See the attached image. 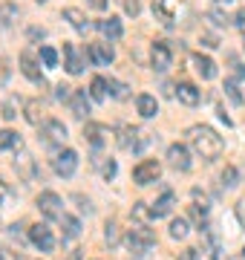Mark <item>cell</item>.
Segmentation results:
<instances>
[{
    "label": "cell",
    "mask_w": 245,
    "mask_h": 260,
    "mask_svg": "<svg viewBox=\"0 0 245 260\" xmlns=\"http://www.w3.org/2000/svg\"><path fill=\"white\" fill-rule=\"evenodd\" d=\"M188 139H190V145H193V150H196L205 162L219 159L222 156V150H225L222 136H219L214 127H208V124H193V127L188 130Z\"/></svg>",
    "instance_id": "cell-1"
},
{
    "label": "cell",
    "mask_w": 245,
    "mask_h": 260,
    "mask_svg": "<svg viewBox=\"0 0 245 260\" xmlns=\"http://www.w3.org/2000/svg\"><path fill=\"white\" fill-rule=\"evenodd\" d=\"M124 243H127V249H130L133 254H144V251H150V249H153V243H156V234H153L144 223H136L130 232H127Z\"/></svg>",
    "instance_id": "cell-2"
},
{
    "label": "cell",
    "mask_w": 245,
    "mask_h": 260,
    "mask_svg": "<svg viewBox=\"0 0 245 260\" xmlns=\"http://www.w3.org/2000/svg\"><path fill=\"white\" fill-rule=\"evenodd\" d=\"M147 145H150V133L142 127H121V133H118V148H124V150L142 153Z\"/></svg>",
    "instance_id": "cell-3"
},
{
    "label": "cell",
    "mask_w": 245,
    "mask_h": 260,
    "mask_svg": "<svg viewBox=\"0 0 245 260\" xmlns=\"http://www.w3.org/2000/svg\"><path fill=\"white\" fill-rule=\"evenodd\" d=\"M40 139H44V145H49V148H64V142H66L64 121L47 119L44 124H40Z\"/></svg>",
    "instance_id": "cell-4"
},
{
    "label": "cell",
    "mask_w": 245,
    "mask_h": 260,
    "mask_svg": "<svg viewBox=\"0 0 245 260\" xmlns=\"http://www.w3.org/2000/svg\"><path fill=\"white\" fill-rule=\"evenodd\" d=\"M38 208L40 214L47 217V220H64V203H61V197L55 194V191H44V194H38Z\"/></svg>",
    "instance_id": "cell-5"
},
{
    "label": "cell",
    "mask_w": 245,
    "mask_h": 260,
    "mask_svg": "<svg viewBox=\"0 0 245 260\" xmlns=\"http://www.w3.org/2000/svg\"><path fill=\"white\" fill-rule=\"evenodd\" d=\"M161 177V165L156 159H142L139 165L133 168V179H136V185H150L156 179Z\"/></svg>",
    "instance_id": "cell-6"
},
{
    "label": "cell",
    "mask_w": 245,
    "mask_h": 260,
    "mask_svg": "<svg viewBox=\"0 0 245 260\" xmlns=\"http://www.w3.org/2000/svg\"><path fill=\"white\" fill-rule=\"evenodd\" d=\"M52 168H55L58 177H72V174H75V168H78V153L72 148L58 150L55 159H52Z\"/></svg>",
    "instance_id": "cell-7"
},
{
    "label": "cell",
    "mask_w": 245,
    "mask_h": 260,
    "mask_svg": "<svg viewBox=\"0 0 245 260\" xmlns=\"http://www.w3.org/2000/svg\"><path fill=\"white\" fill-rule=\"evenodd\" d=\"M170 61H173V49H170L168 41H153L150 47V64L156 73H165L170 67Z\"/></svg>",
    "instance_id": "cell-8"
},
{
    "label": "cell",
    "mask_w": 245,
    "mask_h": 260,
    "mask_svg": "<svg viewBox=\"0 0 245 260\" xmlns=\"http://www.w3.org/2000/svg\"><path fill=\"white\" fill-rule=\"evenodd\" d=\"M20 73L26 75L32 84H40V87L47 84L44 81V73H40V67H38V58H35L32 49H23V52H20Z\"/></svg>",
    "instance_id": "cell-9"
},
{
    "label": "cell",
    "mask_w": 245,
    "mask_h": 260,
    "mask_svg": "<svg viewBox=\"0 0 245 260\" xmlns=\"http://www.w3.org/2000/svg\"><path fill=\"white\" fill-rule=\"evenodd\" d=\"M87 58H90L95 67H107V64H113L115 52L107 41H98V44H90V47H87Z\"/></svg>",
    "instance_id": "cell-10"
},
{
    "label": "cell",
    "mask_w": 245,
    "mask_h": 260,
    "mask_svg": "<svg viewBox=\"0 0 245 260\" xmlns=\"http://www.w3.org/2000/svg\"><path fill=\"white\" fill-rule=\"evenodd\" d=\"M29 240L35 243L40 251H52L55 249V237H52V232H49V225H44V223H38V225L29 229Z\"/></svg>",
    "instance_id": "cell-11"
},
{
    "label": "cell",
    "mask_w": 245,
    "mask_h": 260,
    "mask_svg": "<svg viewBox=\"0 0 245 260\" xmlns=\"http://www.w3.org/2000/svg\"><path fill=\"white\" fill-rule=\"evenodd\" d=\"M153 12L165 26H170L179 15V0H153Z\"/></svg>",
    "instance_id": "cell-12"
},
{
    "label": "cell",
    "mask_w": 245,
    "mask_h": 260,
    "mask_svg": "<svg viewBox=\"0 0 245 260\" xmlns=\"http://www.w3.org/2000/svg\"><path fill=\"white\" fill-rule=\"evenodd\" d=\"M168 162L176 168V171H190V150L185 148V145H179V142L170 145L168 148Z\"/></svg>",
    "instance_id": "cell-13"
},
{
    "label": "cell",
    "mask_w": 245,
    "mask_h": 260,
    "mask_svg": "<svg viewBox=\"0 0 245 260\" xmlns=\"http://www.w3.org/2000/svg\"><path fill=\"white\" fill-rule=\"evenodd\" d=\"M64 67L69 75H81V70H84V61L78 55L75 44H64Z\"/></svg>",
    "instance_id": "cell-14"
},
{
    "label": "cell",
    "mask_w": 245,
    "mask_h": 260,
    "mask_svg": "<svg viewBox=\"0 0 245 260\" xmlns=\"http://www.w3.org/2000/svg\"><path fill=\"white\" fill-rule=\"evenodd\" d=\"M95 26H98V32H101L104 38H110V41H118V38L124 35L121 20H118V18H113V15H110V18H104V20H98Z\"/></svg>",
    "instance_id": "cell-15"
},
{
    "label": "cell",
    "mask_w": 245,
    "mask_h": 260,
    "mask_svg": "<svg viewBox=\"0 0 245 260\" xmlns=\"http://www.w3.org/2000/svg\"><path fill=\"white\" fill-rule=\"evenodd\" d=\"M69 110L75 113L78 119L90 116V95H87V90H72V99H69Z\"/></svg>",
    "instance_id": "cell-16"
},
{
    "label": "cell",
    "mask_w": 245,
    "mask_h": 260,
    "mask_svg": "<svg viewBox=\"0 0 245 260\" xmlns=\"http://www.w3.org/2000/svg\"><path fill=\"white\" fill-rule=\"evenodd\" d=\"M15 171H18V177L20 179H35V159L29 156L26 150H20V156L15 159Z\"/></svg>",
    "instance_id": "cell-17"
},
{
    "label": "cell",
    "mask_w": 245,
    "mask_h": 260,
    "mask_svg": "<svg viewBox=\"0 0 245 260\" xmlns=\"http://www.w3.org/2000/svg\"><path fill=\"white\" fill-rule=\"evenodd\" d=\"M176 99H179L182 104H188V107H196L199 104V90L190 81H182L179 87H176Z\"/></svg>",
    "instance_id": "cell-18"
},
{
    "label": "cell",
    "mask_w": 245,
    "mask_h": 260,
    "mask_svg": "<svg viewBox=\"0 0 245 260\" xmlns=\"http://www.w3.org/2000/svg\"><path fill=\"white\" fill-rule=\"evenodd\" d=\"M170 208H173V191H165V194L150 205V217L153 220H159V217H168Z\"/></svg>",
    "instance_id": "cell-19"
},
{
    "label": "cell",
    "mask_w": 245,
    "mask_h": 260,
    "mask_svg": "<svg viewBox=\"0 0 245 260\" xmlns=\"http://www.w3.org/2000/svg\"><path fill=\"white\" fill-rule=\"evenodd\" d=\"M104 136H107V127H104V124L87 121V127H84V139L90 142L93 148H101V145H104Z\"/></svg>",
    "instance_id": "cell-20"
},
{
    "label": "cell",
    "mask_w": 245,
    "mask_h": 260,
    "mask_svg": "<svg viewBox=\"0 0 245 260\" xmlns=\"http://www.w3.org/2000/svg\"><path fill=\"white\" fill-rule=\"evenodd\" d=\"M61 15H64V20H69V23H72L78 32H87V29H90V20H87V15H84L81 9H75V6H66Z\"/></svg>",
    "instance_id": "cell-21"
},
{
    "label": "cell",
    "mask_w": 245,
    "mask_h": 260,
    "mask_svg": "<svg viewBox=\"0 0 245 260\" xmlns=\"http://www.w3.org/2000/svg\"><path fill=\"white\" fill-rule=\"evenodd\" d=\"M136 110L142 113L144 119H153V116L159 113V104H156V99H153V95L142 93V95H136Z\"/></svg>",
    "instance_id": "cell-22"
},
{
    "label": "cell",
    "mask_w": 245,
    "mask_h": 260,
    "mask_svg": "<svg viewBox=\"0 0 245 260\" xmlns=\"http://www.w3.org/2000/svg\"><path fill=\"white\" fill-rule=\"evenodd\" d=\"M193 67H196V73L202 75L205 81H211V78L217 75V64H214L208 55H193Z\"/></svg>",
    "instance_id": "cell-23"
},
{
    "label": "cell",
    "mask_w": 245,
    "mask_h": 260,
    "mask_svg": "<svg viewBox=\"0 0 245 260\" xmlns=\"http://www.w3.org/2000/svg\"><path fill=\"white\" fill-rule=\"evenodd\" d=\"M107 90H110V84H107V78H101V75H95L93 81H90V99H93V102H104V99H107Z\"/></svg>",
    "instance_id": "cell-24"
},
{
    "label": "cell",
    "mask_w": 245,
    "mask_h": 260,
    "mask_svg": "<svg viewBox=\"0 0 245 260\" xmlns=\"http://www.w3.org/2000/svg\"><path fill=\"white\" fill-rule=\"evenodd\" d=\"M44 104L38 102V99H29L26 102V121L29 124H44Z\"/></svg>",
    "instance_id": "cell-25"
},
{
    "label": "cell",
    "mask_w": 245,
    "mask_h": 260,
    "mask_svg": "<svg viewBox=\"0 0 245 260\" xmlns=\"http://www.w3.org/2000/svg\"><path fill=\"white\" fill-rule=\"evenodd\" d=\"M20 136L15 130H0V150H20Z\"/></svg>",
    "instance_id": "cell-26"
},
{
    "label": "cell",
    "mask_w": 245,
    "mask_h": 260,
    "mask_svg": "<svg viewBox=\"0 0 245 260\" xmlns=\"http://www.w3.org/2000/svg\"><path fill=\"white\" fill-rule=\"evenodd\" d=\"M20 9L15 3H0V26H12L15 20H18Z\"/></svg>",
    "instance_id": "cell-27"
},
{
    "label": "cell",
    "mask_w": 245,
    "mask_h": 260,
    "mask_svg": "<svg viewBox=\"0 0 245 260\" xmlns=\"http://www.w3.org/2000/svg\"><path fill=\"white\" fill-rule=\"evenodd\" d=\"M61 229H64V237H78V234H81V223H78L75 217H69V214H64Z\"/></svg>",
    "instance_id": "cell-28"
},
{
    "label": "cell",
    "mask_w": 245,
    "mask_h": 260,
    "mask_svg": "<svg viewBox=\"0 0 245 260\" xmlns=\"http://www.w3.org/2000/svg\"><path fill=\"white\" fill-rule=\"evenodd\" d=\"M170 237H173V240H185V237H188V220H173V223H170Z\"/></svg>",
    "instance_id": "cell-29"
},
{
    "label": "cell",
    "mask_w": 245,
    "mask_h": 260,
    "mask_svg": "<svg viewBox=\"0 0 245 260\" xmlns=\"http://www.w3.org/2000/svg\"><path fill=\"white\" fill-rule=\"evenodd\" d=\"M222 185H225V188H234V185H239V171H236L234 165H228L225 171H222Z\"/></svg>",
    "instance_id": "cell-30"
},
{
    "label": "cell",
    "mask_w": 245,
    "mask_h": 260,
    "mask_svg": "<svg viewBox=\"0 0 245 260\" xmlns=\"http://www.w3.org/2000/svg\"><path fill=\"white\" fill-rule=\"evenodd\" d=\"M228 67H231V81H242V78H245V67L242 64H239V61H236V58L234 55H231V58H228Z\"/></svg>",
    "instance_id": "cell-31"
},
{
    "label": "cell",
    "mask_w": 245,
    "mask_h": 260,
    "mask_svg": "<svg viewBox=\"0 0 245 260\" xmlns=\"http://www.w3.org/2000/svg\"><path fill=\"white\" fill-rule=\"evenodd\" d=\"M40 61H44V67H58V52L52 47H40Z\"/></svg>",
    "instance_id": "cell-32"
},
{
    "label": "cell",
    "mask_w": 245,
    "mask_h": 260,
    "mask_svg": "<svg viewBox=\"0 0 245 260\" xmlns=\"http://www.w3.org/2000/svg\"><path fill=\"white\" fill-rule=\"evenodd\" d=\"M104 240L110 243V246L118 243V225H115L113 220H107V223H104Z\"/></svg>",
    "instance_id": "cell-33"
},
{
    "label": "cell",
    "mask_w": 245,
    "mask_h": 260,
    "mask_svg": "<svg viewBox=\"0 0 245 260\" xmlns=\"http://www.w3.org/2000/svg\"><path fill=\"white\" fill-rule=\"evenodd\" d=\"M225 93H228V99H231L234 104H242V93L236 90V84H234V81H225Z\"/></svg>",
    "instance_id": "cell-34"
},
{
    "label": "cell",
    "mask_w": 245,
    "mask_h": 260,
    "mask_svg": "<svg viewBox=\"0 0 245 260\" xmlns=\"http://www.w3.org/2000/svg\"><path fill=\"white\" fill-rule=\"evenodd\" d=\"M55 99H58V102H69V99H72V87L58 84V87H55Z\"/></svg>",
    "instance_id": "cell-35"
},
{
    "label": "cell",
    "mask_w": 245,
    "mask_h": 260,
    "mask_svg": "<svg viewBox=\"0 0 245 260\" xmlns=\"http://www.w3.org/2000/svg\"><path fill=\"white\" fill-rule=\"evenodd\" d=\"M208 18L214 20L217 26H228V23H231V18H228L225 12H219V9H214V12H211V15H208Z\"/></svg>",
    "instance_id": "cell-36"
},
{
    "label": "cell",
    "mask_w": 245,
    "mask_h": 260,
    "mask_svg": "<svg viewBox=\"0 0 245 260\" xmlns=\"http://www.w3.org/2000/svg\"><path fill=\"white\" fill-rule=\"evenodd\" d=\"M101 174H104V179H113L115 174H118V165H115L113 159H107V162H104V168H101Z\"/></svg>",
    "instance_id": "cell-37"
},
{
    "label": "cell",
    "mask_w": 245,
    "mask_h": 260,
    "mask_svg": "<svg viewBox=\"0 0 245 260\" xmlns=\"http://www.w3.org/2000/svg\"><path fill=\"white\" fill-rule=\"evenodd\" d=\"M110 84V93L115 95V99H124V95H127V87H124L121 81H107Z\"/></svg>",
    "instance_id": "cell-38"
},
{
    "label": "cell",
    "mask_w": 245,
    "mask_h": 260,
    "mask_svg": "<svg viewBox=\"0 0 245 260\" xmlns=\"http://www.w3.org/2000/svg\"><path fill=\"white\" fill-rule=\"evenodd\" d=\"M133 217L147 220V217H150V208H144V203H136V205H133Z\"/></svg>",
    "instance_id": "cell-39"
},
{
    "label": "cell",
    "mask_w": 245,
    "mask_h": 260,
    "mask_svg": "<svg viewBox=\"0 0 245 260\" xmlns=\"http://www.w3.org/2000/svg\"><path fill=\"white\" fill-rule=\"evenodd\" d=\"M236 220H239V225L245 229V197L236 203Z\"/></svg>",
    "instance_id": "cell-40"
},
{
    "label": "cell",
    "mask_w": 245,
    "mask_h": 260,
    "mask_svg": "<svg viewBox=\"0 0 245 260\" xmlns=\"http://www.w3.org/2000/svg\"><path fill=\"white\" fill-rule=\"evenodd\" d=\"M124 9H127V15H139L142 6H139V0H127V3H124Z\"/></svg>",
    "instance_id": "cell-41"
},
{
    "label": "cell",
    "mask_w": 245,
    "mask_h": 260,
    "mask_svg": "<svg viewBox=\"0 0 245 260\" xmlns=\"http://www.w3.org/2000/svg\"><path fill=\"white\" fill-rule=\"evenodd\" d=\"M15 116H18V113H15V104H3V119H15Z\"/></svg>",
    "instance_id": "cell-42"
},
{
    "label": "cell",
    "mask_w": 245,
    "mask_h": 260,
    "mask_svg": "<svg viewBox=\"0 0 245 260\" xmlns=\"http://www.w3.org/2000/svg\"><path fill=\"white\" fill-rule=\"evenodd\" d=\"M202 47H211V49H214V47H219V41H217L214 35H202Z\"/></svg>",
    "instance_id": "cell-43"
},
{
    "label": "cell",
    "mask_w": 245,
    "mask_h": 260,
    "mask_svg": "<svg viewBox=\"0 0 245 260\" xmlns=\"http://www.w3.org/2000/svg\"><path fill=\"white\" fill-rule=\"evenodd\" d=\"M234 23H236V26H239V29H245V9H242V12H236Z\"/></svg>",
    "instance_id": "cell-44"
},
{
    "label": "cell",
    "mask_w": 245,
    "mask_h": 260,
    "mask_svg": "<svg viewBox=\"0 0 245 260\" xmlns=\"http://www.w3.org/2000/svg\"><path fill=\"white\" fill-rule=\"evenodd\" d=\"M182 260H199V251L196 249H188L185 254H182Z\"/></svg>",
    "instance_id": "cell-45"
},
{
    "label": "cell",
    "mask_w": 245,
    "mask_h": 260,
    "mask_svg": "<svg viewBox=\"0 0 245 260\" xmlns=\"http://www.w3.org/2000/svg\"><path fill=\"white\" fill-rule=\"evenodd\" d=\"M93 9H107V0H87Z\"/></svg>",
    "instance_id": "cell-46"
},
{
    "label": "cell",
    "mask_w": 245,
    "mask_h": 260,
    "mask_svg": "<svg viewBox=\"0 0 245 260\" xmlns=\"http://www.w3.org/2000/svg\"><path fill=\"white\" fill-rule=\"evenodd\" d=\"M6 194H9V188H6V182H3V179H0V203L6 200Z\"/></svg>",
    "instance_id": "cell-47"
},
{
    "label": "cell",
    "mask_w": 245,
    "mask_h": 260,
    "mask_svg": "<svg viewBox=\"0 0 245 260\" xmlns=\"http://www.w3.org/2000/svg\"><path fill=\"white\" fill-rule=\"evenodd\" d=\"M217 3H234V0H217Z\"/></svg>",
    "instance_id": "cell-48"
},
{
    "label": "cell",
    "mask_w": 245,
    "mask_h": 260,
    "mask_svg": "<svg viewBox=\"0 0 245 260\" xmlns=\"http://www.w3.org/2000/svg\"><path fill=\"white\" fill-rule=\"evenodd\" d=\"M242 260H245V249H242Z\"/></svg>",
    "instance_id": "cell-49"
},
{
    "label": "cell",
    "mask_w": 245,
    "mask_h": 260,
    "mask_svg": "<svg viewBox=\"0 0 245 260\" xmlns=\"http://www.w3.org/2000/svg\"><path fill=\"white\" fill-rule=\"evenodd\" d=\"M38 3H47V0H38Z\"/></svg>",
    "instance_id": "cell-50"
},
{
    "label": "cell",
    "mask_w": 245,
    "mask_h": 260,
    "mask_svg": "<svg viewBox=\"0 0 245 260\" xmlns=\"http://www.w3.org/2000/svg\"><path fill=\"white\" fill-rule=\"evenodd\" d=\"M242 49H245V41H242Z\"/></svg>",
    "instance_id": "cell-51"
},
{
    "label": "cell",
    "mask_w": 245,
    "mask_h": 260,
    "mask_svg": "<svg viewBox=\"0 0 245 260\" xmlns=\"http://www.w3.org/2000/svg\"><path fill=\"white\" fill-rule=\"evenodd\" d=\"M0 260H3V254H0Z\"/></svg>",
    "instance_id": "cell-52"
}]
</instances>
